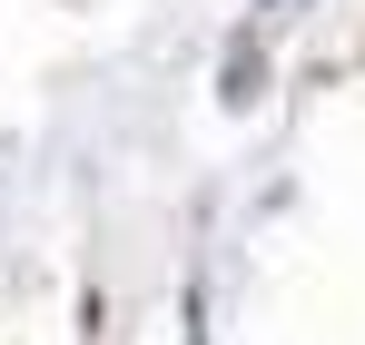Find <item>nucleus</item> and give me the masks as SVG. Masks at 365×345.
I'll return each instance as SVG.
<instances>
[{"mask_svg": "<svg viewBox=\"0 0 365 345\" xmlns=\"http://www.w3.org/2000/svg\"><path fill=\"white\" fill-rule=\"evenodd\" d=\"M287 10H306V0H267V20H287Z\"/></svg>", "mask_w": 365, "mask_h": 345, "instance_id": "1", "label": "nucleus"}]
</instances>
